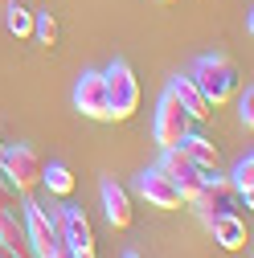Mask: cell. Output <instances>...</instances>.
Masks as SVG:
<instances>
[{"mask_svg": "<svg viewBox=\"0 0 254 258\" xmlns=\"http://www.w3.org/2000/svg\"><path fill=\"white\" fill-rule=\"evenodd\" d=\"M188 78L201 86V94H205L213 107L230 103L234 94H238V70H234V61H230V57L205 53V57H197V66H193V74H188Z\"/></svg>", "mask_w": 254, "mask_h": 258, "instance_id": "cell-1", "label": "cell"}, {"mask_svg": "<svg viewBox=\"0 0 254 258\" xmlns=\"http://www.w3.org/2000/svg\"><path fill=\"white\" fill-rule=\"evenodd\" d=\"M103 86H107V111H111V119H132L136 107H140V82H136L132 66H127L123 57H115L111 66L103 70Z\"/></svg>", "mask_w": 254, "mask_h": 258, "instance_id": "cell-2", "label": "cell"}, {"mask_svg": "<svg viewBox=\"0 0 254 258\" xmlns=\"http://www.w3.org/2000/svg\"><path fill=\"white\" fill-rule=\"evenodd\" d=\"M41 172H45V164H41V156L29 148V144H13V148H5L0 176H5V180L17 188V197H29V192L41 184Z\"/></svg>", "mask_w": 254, "mask_h": 258, "instance_id": "cell-3", "label": "cell"}, {"mask_svg": "<svg viewBox=\"0 0 254 258\" xmlns=\"http://www.w3.org/2000/svg\"><path fill=\"white\" fill-rule=\"evenodd\" d=\"M25 238H29V250H33L37 258H49L53 250H66L53 213H45L37 201H25Z\"/></svg>", "mask_w": 254, "mask_h": 258, "instance_id": "cell-4", "label": "cell"}, {"mask_svg": "<svg viewBox=\"0 0 254 258\" xmlns=\"http://www.w3.org/2000/svg\"><path fill=\"white\" fill-rule=\"evenodd\" d=\"M188 132H193V119L184 115V107L176 103V94H172V90H164L160 107H156V123H152L156 144H160V148H176Z\"/></svg>", "mask_w": 254, "mask_h": 258, "instance_id": "cell-5", "label": "cell"}, {"mask_svg": "<svg viewBox=\"0 0 254 258\" xmlns=\"http://www.w3.org/2000/svg\"><path fill=\"white\" fill-rule=\"evenodd\" d=\"M53 221H57V234H61V242H66V250L74 258H94V230H90V221H86L82 209L61 205L53 213Z\"/></svg>", "mask_w": 254, "mask_h": 258, "instance_id": "cell-6", "label": "cell"}, {"mask_svg": "<svg viewBox=\"0 0 254 258\" xmlns=\"http://www.w3.org/2000/svg\"><path fill=\"white\" fill-rule=\"evenodd\" d=\"M160 172L176 184V192H180V201H193L197 192H201V184H205V168H197L193 160H188L180 148H164V160H160Z\"/></svg>", "mask_w": 254, "mask_h": 258, "instance_id": "cell-7", "label": "cell"}, {"mask_svg": "<svg viewBox=\"0 0 254 258\" xmlns=\"http://www.w3.org/2000/svg\"><path fill=\"white\" fill-rule=\"evenodd\" d=\"M74 107L86 115V119H99L107 123L111 111H107V86H103V70H86L74 86Z\"/></svg>", "mask_w": 254, "mask_h": 258, "instance_id": "cell-8", "label": "cell"}, {"mask_svg": "<svg viewBox=\"0 0 254 258\" xmlns=\"http://www.w3.org/2000/svg\"><path fill=\"white\" fill-rule=\"evenodd\" d=\"M193 205L201 209V217L230 213V209H234V184H230V176H221L217 168L205 172V184H201V192L193 197Z\"/></svg>", "mask_w": 254, "mask_h": 258, "instance_id": "cell-9", "label": "cell"}, {"mask_svg": "<svg viewBox=\"0 0 254 258\" xmlns=\"http://www.w3.org/2000/svg\"><path fill=\"white\" fill-rule=\"evenodd\" d=\"M136 188H140V197H144L148 205H156V209H180V192H176V184H172L160 168H148V172L136 180Z\"/></svg>", "mask_w": 254, "mask_h": 258, "instance_id": "cell-10", "label": "cell"}, {"mask_svg": "<svg viewBox=\"0 0 254 258\" xmlns=\"http://www.w3.org/2000/svg\"><path fill=\"white\" fill-rule=\"evenodd\" d=\"M103 209H107V221L115 230H132L136 221V209H132V197L119 180H103Z\"/></svg>", "mask_w": 254, "mask_h": 258, "instance_id": "cell-11", "label": "cell"}, {"mask_svg": "<svg viewBox=\"0 0 254 258\" xmlns=\"http://www.w3.org/2000/svg\"><path fill=\"white\" fill-rule=\"evenodd\" d=\"M209 234L221 250H246V221L230 209V213H217V217H205Z\"/></svg>", "mask_w": 254, "mask_h": 258, "instance_id": "cell-12", "label": "cell"}, {"mask_svg": "<svg viewBox=\"0 0 254 258\" xmlns=\"http://www.w3.org/2000/svg\"><path fill=\"white\" fill-rule=\"evenodd\" d=\"M168 90L176 94V103L184 107V115L193 119V123H205V119L213 115V103H209L205 94H201V86H197L193 78H176V82H172Z\"/></svg>", "mask_w": 254, "mask_h": 258, "instance_id": "cell-13", "label": "cell"}, {"mask_svg": "<svg viewBox=\"0 0 254 258\" xmlns=\"http://www.w3.org/2000/svg\"><path fill=\"white\" fill-rule=\"evenodd\" d=\"M176 148H180L188 160H193L197 168H205V172H213V168L221 164V152L213 148V140H205V136H197V132H188V136H184Z\"/></svg>", "mask_w": 254, "mask_h": 258, "instance_id": "cell-14", "label": "cell"}, {"mask_svg": "<svg viewBox=\"0 0 254 258\" xmlns=\"http://www.w3.org/2000/svg\"><path fill=\"white\" fill-rule=\"evenodd\" d=\"M0 242L13 246L21 258L33 254V250H29V238H25V221L17 217V209H0Z\"/></svg>", "mask_w": 254, "mask_h": 258, "instance_id": "cell-15", "label": "cell"}, {"mask_svg": "<svg viewBox=\"0 0 254 258\" xmlns=\"http://www.w3.org/2000/svg\"><path fill=\"white\" fill-rule=\"evenodd\" d=\"M230 184H234V197H242L246 209H250V205H254V156H246V160H238V164H234Z\"/></svg>", "mask_w": 254, "mask_h": 258, "instance_id": "cell-16", "label": "cell"}, {"mask_svg": "<svg viewBox=\"0 0 254 258\" xmlns=\"http://www.w3.org/2000/svg\"><path fill=\"white\" fill-rule=\"evenodd\" d=\"M5 25H9L13 37H33V13L25 5H9L5 9Z\"/></svg>", "mask_w": 254, "mask_h": 258, "instance_id": "cell-17", "label": "cell"}, {"mask_svg": "<svg viewBox=\"0 0 254 258\" xmlns=\"http://www.w3.org/2000/svg\"><path fill=\"white\" fill-rule=\"evenodd\" d=\"M41 184H49V192H57V197H70L74 192V176H70L66 164H49L41 172Z\"/></svg>", "mask_w": 254, "mask_h": 258, "instance_id": "cell-18", "label": "cell"}, {"mask_svg": "<svg viewBox=\"0 0 254 258\" xmlns=\"http://www.w3.org/2000/svg\"><path fill=\"white\" fill-rule=\"evenodd\" d=\"M33 33L41 37V45H57V17L53 13H33Z\"/></svg>", "mask_w": 254, "mask_h": 258, "instance_id": "cell-19", "label": "cell"}, {"mask_svg": "<svg viewBox=\"0 0 254 258\" xmlns=\"http://www.w3.org/2000/svg\"><path fill=\"white\" fill-rule=\"evenodd\" d=\"M238 115H242V127L250 132L254 127V90L246 86V94H242V103H238Z\"/></svg>", "mask_w": 254, "mask_h": 258, "instance_id": "cell-20", "label": "cell"}, {"mask_svg": "<svg viewBox=\"0 0 254 258\" xmlns=\"http://www.w3.org/2000/svg\"><path fill=\"white\" fill-rule=\"evenodd\" d=\"M0 209H17V188L0 176Z\"/></svg>", "mask_w": 254, "mask_h": 258, "instance_id": "cell-21", "label": "cell"}, {"mask_svg": "<svg viewBox=\"0 0 254 258\" xmlns=\"http://www.w3.org/2000/svg\"><path fill=\"white\" fill-rule=\"evenodd\" d=\"M0 258H21V254H17L13 246H5V242H0Z\"/></svg>", "mask_w": 254, "mask_h": 258, "instance_id": "cell-22", "label": "cell"}, {"mask_svg": "<svg viewBox=\"0 0 254 258\" xmlns=\"http://www.w3.org/2000/svg\"><path fill=\"white\" fill-rule=\"evenodd\" d=\"M49 258H74V254H70V250H53Z\"/></svg>", "mask_w": 254, "mask_h": 258, "instance_id": "cell-23", "label": "cell"}, {"mask_svg": "<svg viewBox=\"0 0 254 258\" xmlns=\"http://www.w3.org/2000/svg\"><path fill=\"white\" fill-rule=\"evenodd\" d=\"M5 148H9V144H5V140H0V160H5Z\"/></svg>", "mask_w": 254, "mask_h": 258, "instance_id": "cell-24", "label": "cell"}, {"mask_svg": "<svg viewBox=\"0 0 254 258\" xmlns=\"http://www.w3.org/2000/svg\"><path fill=\"white\" fill-rule=\"evenodd\" d=\"M123 258H140V254H136V250H132V254H123Z\"/></svg>", "mask_w": 254, "mask_h": 258, "instance_id": "cell-25", "label": "cell"}, {"mask_svg": "<svg viewBox=\"0 0 254 258\" xmlns=\"http://www.w3.org/2000/svg\"><path fill=\"white\" fill-rule=\"evenodd\" d=\"M164 5H168V0H164Z\"/></svg>", "mask_w": 254, "mask_h": 258, "instance_id": "cell-26", "label": "cell"}]
</instances>
